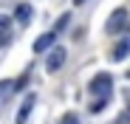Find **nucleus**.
Listing matches in <instances>:
<instances>
[{"instance_id":"9d476101","label":"nucleus","mask_w":130,"mask_h":124,"mask_svg":"<svg viewBox=\"0 0 130 124\" xmlns=\"http://www.w3.org/2000/svg\"><path fill=\"white\" fill-rule=\"evenodd\" d=\"M62 124H79V121H76V116H74V113H68V116L62 118Z\"/></svg>"},{"instance_id":"20e7f679","label":"nucleus","mask_w":130,"mask_h":124,"mask_svg":"<svg viewBox=\"0 0 130 124\" xmlns=\"http://www.w3.org/2000/svg\"><path fill=\"white\" fill-rule=\"evenodd\" d=\"M34 101H37V96H34V93H28V96H26V101H23V105H20V110H17L14 124H26V121H28L31 110H34Z\"/></svg>"},{"instance_id":"39448f33","label":"nucleus","mask_w":130,"mask_h":124,"mask_svg":"<svg viewBox=\"0 0 130 124\" xmlns=\"http://www.w3.org/2000/svg\"><path fill=\"white\" fill-rule=\"evenodd\" d=\"M54 39H57V31H45L42 37H37V43H34V54H42V51H48L54 45Z\"/></svg>"},{"instance_id":"1a4fd4ad","label":"nucleus","mask_w":130,"mask_h":124,"mask_svg":"<svg viewBox=\"0 0 130 124\" xmlns=\"http://www.w3.org/2000/svg\"><path fill=\"white\" fill-rule=\"evenodd\" d=\"M127 51H130V39H124V43H119V45L113 48V59H122Z\"/></svg>"},{"instance_id":"f03ea898","label":"nucleus","mask_w":130,"mask_h":124,"mask_svg":"<svg viewBox=\"0 0 130 124\" xmlns=\"http://www.w3.org/2000/svg\"><path fill=\"white\" fill-rule=\"evenodd\" d=\"M127 26H130L127 11H124V9H116V11H113V17L105 23V31H107V34H119V31H124Z\"/></svg>"},{"instance_id":"9b49d317","label":"nucleus","mask_w":130,"mask_h":124,"mask_svg":"<svg viewBox=\"0 0 130 124\" xmlns=\"http://www.w3.org/2000/svg\"><path fill=\"white\" fill-rule=\"evenodd\" d=\"M65 26H68V14H65V17H62V20H59V23H57V28H54V31H62V28H65Z\"/></svg>"},{"instance_id":"7ed1b4c3","label":"nucleus","mask_w":130,"mask_h":124,"mask_svg":"<svg viewBox=\"0 0 130 124\" xmlns=\"http://www.w3.org/2000/svg\"><path fill=\"white\" fill-rule=\"evenodd\" d=\"M62 65H65V48L54 45V48L48 51V59H45V71H48V73H57Z\"/></svg>"},{"instance_id":"6e6552de","label":"nucleus","mask_w":130,"mask_h":124,"mask_svg":"<svg viewBox=\"0 0 130 124\" xmlns=\"http://www.w3.org/2000/svg\"><path fill=\"white\" fill-rule=\"evenodd\" d=\"M9 39H11V31H9V20L3 17V20H0V45H6Z\"/></svg>"},{"instance_id":"0eeeda50","label":"nucleus","mask_w":130,"mask_h":124,"mask_svg":"<svg viewBox=\"0 0 130 124\" xmlns=\"http://www.w3.org/2000/svg\"><path fill=\"white\" fill-rule=\"evenodd\" d=\"M14 90H17V88H14V82H11V79H3V82H0V105H6L9 96H11Z\"/></svg>"},{"instance_id":"423d86ee","label":"nucleus","mask_w":130,"mask_h":124,"mask_svg":"<svg viewBox=\"0 0 130 124\" xmlns=\"http://www.w3.org/2000/svg\"><path fill=\"white\" fill-rule=\"evenodd\" d=\"M31 14H34V9H31L28 3H20V6L14 9V17H17L20 26H28V23H31Z\"/></svg>"},{"instance_id":"f257e3e1","label":"nucleus","mask_w":130,"mask_h":124,"mask_svg":"<svg viewBox=\"0 0 130 124\" xmlns=\"http://www.w3.org/2000/svg\"><path fill=\"white\" fill-rule=\"evenodd\" d=\"M110 90H113V79H110V73H96L93 82H91V96L107 99V96H110Z\"/></svg>"},{"instance_id":"f8f14e48","label":"nucleus","mask_w":130,"mask_h":124,"mask_svg":"<svg viewBox=\"0 0 130 124\" xmlns=\"http://www.w3.org/2000/svg\"><path fill=\"white\" fill-rule=\"evenodd\" d=\"M76 3H85V0H76Z\"/></svg>"},{"instance_id":"ddd939ff","label":"nucleus","mask_w":130,"mask_h":124,"mask_svg":"<svg viewBox=\"0 0 130 124\" xmlns=\"http://www.w3.org/2000/svg\"><path fill=\"white\" fill-rule=\"evenodd\" d=\"M127 99H130V93H127Z\"/></svg>"}]
</instances>
